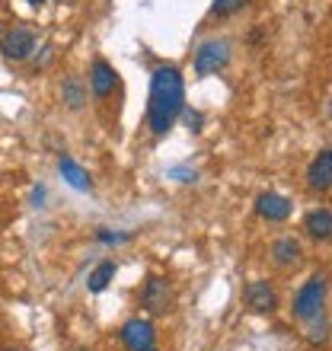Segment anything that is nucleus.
Returning <instances> with one entry per match:
<instances>
[{
	"label": "nucleus",
	"mask_w": 332,
	"mask_h": 351,
	"mask_svg": "<svg viewBox=\"0 0 332 351\" xmlns=\"http://www.w3.org/2000/svg\"><path fill=\"white\" fill-rule=\"evenodd\" d=\"M185 106V80L176 64H160L150 74V102H147V128L150 134L166 138Z\"/></svg>",
	"instance_id": "f257e3e1"
},
{
	"label": "nucleus",
	"mask_w": 332,
	"mask_h": 351,
	"mask_svg": "<svg viewBox=\"0 0 332 351\" xmlns=\"http://www.w3.org/2000/svg\"><path fill=\"white\" fill-rule=\"evenodd\" d=\"M326 294H329V281H326V275H313L300 291H297L294 306H291L294 316L297 319H304V323H313L316 316L326 310Z\"/></svg>",
	"instance_id": "f03ea898"
},
{
	"label": "nucleus",
	"mask_w": 332,
	"mask_h": 351,
	"mask_svg": "<svg viewBox=\"0 0 332 351\" xmlns=\"http://www.w3.org/2000/svg\"><path fill=\"white\" fill-rule=\"evenodd\" d=\"M230 64V42L227 38H208L195 51V77H214Z\"/></svg>",
	"instance_id": "7ed1b4c3"
},
{
	"label": "nucleus",
	"mask_w": 332,
	"mask_h": 351,
	"mask_svg": "<svg viewBox=\"0 0 332 351\" xmlns=\"http://www.w3.org/2000/svg\"><path fill=\"white\" fill-rule=\"evenodd\" d=\"M36 32L29 26H13L7 32V36L0 38V55L7 58V61H13V64H23V61H29L32 58V51H36Z\"/></svg>",
	"instance_id": "20e7f679"
},
{
	"label": "nucleus",
	"mask_w": 332,
	"mask_h": 351,
	"mask_svg": "<svg viewBox=\"0 0 332 351\" xmlns=\"http://www.w3.org/2000/svg\"><path fill=\"white\" fill-rule=\"evenodd\" d=\"M141 306L147 310V313L160 316L166 313L169 306H173V291H169V281L160 275H150L147 281H144V287H141Z\"/></svg>",
	"instance_id": "39448f33"
},
{
	"label": "nucleus",
	"mask_w": 332,
	"mask_h": 351,
	"mask_svg": "<svg viewBox=\"0 0 332 351\" xmlns=\"http://www.w3.org/2000/svg\"><path fill=\"white\" fill-rule=\"evenodd\" d=\"M119 339H121V345H125L128 351H141V348H150V345H154L157 329H154V323H150V319L134 316V319H128V323L119 329Z\"/></svg>",
	"instance_id": "423d86ee"
},
{
	"label": "nucleus",
	"mask_w": 332,
	"mask_h": 351,
	"mask_svg": "<svg viewBox=\"0 0 332 351\" xmlns=\"http://www.w3.org/2000/svg\"><path fill=\"white\" fill-rule=\"evenodd\" d=\"M119 86V71L106 61V58H96L90 64V90L96 99H109Z\"/></svg>",
	"instance_id": "0eeeda50"
},
{
	"label": "nucleus",
	"mask_w": 332,
	"mask_h": 351,
	"mask_svg": "<svg viewBox=\"0 0 332 351\" xmlns=\"http://www.w3.org/2000/svg\"><path fill=\"white\" fill-rule=\"evenodd\" d=\"M291 211H294L291 198H285V195H278V192H262L256 198V214L268 223H285L291 217Z\"/></svg>",
	"instance_id": "6e6552de"
},
{
	"label": "nucleus",
	"mask_w": 332,
	"mask_h": 351,
	"mask_svg": "<svg viewBox=\"0 0 332 351\" xmlns=\"http://www.w3.org/2000/svg\"><path fill=\"white\" fill-rule=\"evenodd\" d=\"M243 300H246V306L252 313H272L278 306V294L268 281H249L243 287Z\"/></svg>",
	"instance_id": "1a4fd4ad"
},
{
	"label": "nucleus",
	"mask_w": 332,
	"mask_h": 351,
	"mask_svg": "<svg viewBox=\"0 0 332 351\" xmlns=\"http://www.w3.org/2000/svg\"><path fill=\"white\" fill-rule=\"evenodd\" d=\"M300 259H304L300 240H294V237H278V240L272 243V262H275L278 268H297Z\"/></svg>",
	"instance_id": "9d476101"
},
{
	"label": "nucleus",
	"mask_w": 332,
	"mask_h": 351,
	"mask_svg": "<svg viewBox=\"0 0 332 351\" xmlns=\"http://www.w3.org/2000/svg\"><path fill=\"white\" fill-rule=\"evenodd\" d=\"M307 185L313 189V192H329L332 185V154L329 150H320L307 169Z\"/></svg>",
	"instance_id": "9b49d317"
},
{
	"label": "nucleus",
	"mask_w": 332,
	"mask_h": 351,
	"mask_svg": "<svg viewBox=\"0 0 332 351\" xmlns=\"http://www.w3.org/2000/svg\"><path fill=\"white\" fill-rule=\"evenodd\" d=\"M58 173H61V179H64L71 189H77V192H93V179H90V173L77 163L74 157H61L58 160Z\"/></svg>",
	"instance_id": "f8f14e48"
},
{
	"label": "nucleus",
	"mask_w": 332,
	"mask_h": 351,
	"mask_svg": "<svg viewBox=\"0 0 332 351\" xmlns=\"http://www.w3.org/2000/svg\"><path fill=\"white\" fill-rule=\"evenodd\" d=\"M304 230L313 237V240H329L332 233V211L329 208H313V211L304 217Z\"/></svg>",
	"instance_id": "ddd939ff"
},
{
	"label": "nucleus",
	"mask_w": 332,
	"mask_h": 351,
	"mask_svg": "<svg viewBox=\"0 0 332 351\" xmlns=\"http://www.w3.org/2000/svg\"><path fill=\"white\" fill-rule=\"evenodd\" d=\"M115 268H119V265H115L112 259L99 262V265L90 271V278H86V291H90V294H102V291L112 285V278H115Z\"/></svg>",
	"instance_id": "4468645a"
},
{
	"label": "nucleus",
	"mask_w": 332,
	"mask_h": 351,
	"mask_svg": "<svg viewBox=\"0 0 332 351\" xmlns=\"http://www.w3.org/2000/svg\"><path fill=\"white\" fill-rule=\"evenodd\" d=\"M61 99L71 112H80L86 106V86H83L80 77H67L64 86H61Z\"/></svg>",
	"instance_id": "2eb2a0df"
},
{
	"label": "nucleus",
	"mask_w": 332,
	"mask_h": 351,
	"mask_svg": "<svg viewBox=\"0 0 332 351\" xmlns=\"http://www.w3.org/2000/svg\"><path fill=\"white\" fill-rule=\"evenodd\" d=\"M131 240H134V233L109 230V227H99V230H96V243H102V246H121V243H131Z\"/></svg>",
	"instance_id": "dca6fc26"
},
{
	"label": "nucleus",
	"mask_w": 332,
	"mask_h": 351,
	"mask_svg": "<svg viewBox=\"0 0 332 351\" xmlns=\"http://www.w3.org/2000/svg\"><path fill=\"white\" fill-rule=\"evenodd\" d=\"M252 0H214L211 3V16H233L240 13L243 7H249Z\"/></svg>",
	"instance_id": "f3484780"
},
{
	"label": "nucleus",
	"mask_w": 332,
	"mask_h": 351,
	"mask_svg": "<svg viewBox=\"0 0 332 351\" xmlns=\"http://www.w3.org/2000/svg\"><path fill=\"white\" fill-rule=\"evenodd\" d=\"M179 115H182L185 119V125H189V131H195V134H198V131H202V125H204V115L198 109H189V106H182V112H179Z\"/></svg>",
	"instance_id": "a211bd4d"
},
{
	"label": "nucleus",
	"mask_w": 332,
	"mask_h": 351,
	"mask_svg": "<svg viewBox=\"0 0 332 351\" xmlns=\"http://www.w3.org/2000/svg\"><path fill=\"white\" fill-rule=\"evenodd\" d=\"M166 176L176 179V182H195V179H198V173L189 167H173V169H166Z\"/></svg>",
	"instance_id": "6ab92c4d"
},
{
	"label": "nucleus",
	"mask_w": 332,
	"mask_h": 351,
	"mask_svg": "<svg viewBox=\"0 0 332 351\" xmlns=\"http://www.w3.org/2000/svg\"><path fill=\"white\" fill-rule=\"evenodd\" d=\"M316 319H320V323H316L313 329H310V342H326V332H329V323H326V316H323V313L316 316Z\"/></svg>",
	"instance_id": "aec40b11"
},
{
	"label": "nucleus",
	"mask_w": 332,
	"mask_h": 351,
	"mask_svg": "<svg viewBox=\"0 0 332 351\" xmlns=\"http://www.w3.org/2000/svg\"><path fill=\"white\" fill-rule=\"evenodd\" d=\"M42 202H45V189L38 185L36 192H32V204H36V208H42Z\"/></svg>",
	"instance_id": "412c9836"
},
{
	"label": "nucleus",
	"mask_w": 332,
	"mask_h": 351,
	"mask_svg": "<svg viewBox=\"0 0 332 351\" xmlns=\"http://www.w3.org/2000/svg\"><path fill=\"white\" fill-rule=\"evenodd\" d=\"M26 3H32V7H42V3H48V0H26Z\"/></svg>",
	"instance_id": "4be33fe9"
},
{
	"label": "nucleus",
	"mask_w": 332,
	"mask_h": 351,
	"mask_svg": "<svg viewBox=\"0 0 332 351\" xmlns=\"http://www.w3.org/2000/svg\"><path fill=\"white\" fill-rule=\"evenodd\" d=\"M141 351H157V348H154V345H150V348H141Z\"/></svg>",
	"instance_id": "5701e85b"
},
{
	"label": "nucleus",
	"mask_w": 332,
	"mask_h": 351,
	"mask_svg": "<svg viewBox=\"0 0 332 351\" xmlns=\"http://www.w3.org/2000/svg\"><path fill=\"white\" fill-rule=\"evenodd\" d=\"M80 351H86V348H80Z\"/></svg>",
	"instance_id": "b1692460"
}]
</instances>
